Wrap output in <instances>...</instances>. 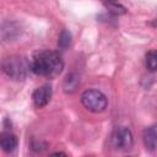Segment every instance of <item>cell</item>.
<instances>
[{
	"instance_id": "cell-9",
	"label": "cell",
	"mask_w": 157,
	"mask_h": 157,
	"mask_svg": "<svg viewBox=\"0 0 157 157\" xmlns=\"http://www.w3.org/2000/svg\"><path fill=\"white\" fill-rule=\"evenodd\" d=\"M146 66L150 71L157 70V50H151L146 54Z\"/></svg>"
},
{
	"instance_id": "cell-2",
	"label": "cell",
	"mask_w": 157,
	"mask_h": 157,
	"mask_svg": "<svg viewBox=\"0 0 157 157\" xmlns=\"http://www.w3.org/2000/svg\"><path fill=\"white\" fill-rule=\"evenodd\" d=\"M2 71L6 76L15 81H21L26 78L28 65L23 58L20 56H10L4 59L2 61Z\"/></svg>"
},
{
	"instance_id": "cell-1",
	"label": "cell",
	"mask_w": 157,
	"mask_h": 157,
	"mask_svg": "<svg viewBox=\"0 0 157 157\" xmlns=\"http://www.w3.org/2000/svg\"><path fill=\"white\" fill-rule=\"evenodd\" d=\"M64 69V61L56 52H42L37 54L32 63L31 70L39 76L48 78L56 77Z\"/></svg>"
},
{
	"instance_id": "cell-3",
	"label": "cell",
	"mask_w": 157,
	"mask_h": 157,
	"mask_svg": "<svg viewBox=\"0 0 157 157\" xmlns=\"http://www.w3.org/2000/svg\"><path fill=\"white\" fill-rule=\"evenodd\" d=\"M82 104L91 112L101 113L107 108L108 99L107 97L97 90H87L81 94Z\"/></svg>"
},
{
	"instance_id": "cell-7",
	"label": "cell",
	"mask_w": 157,
	"mask_h": 157,
	"mask_svg": "<svg viewBox=\"0 0 157 157\" xmlns=\"http://www.w3.org/2000/svg\"><path fill=\"white\" fill-rule=\"evenodd\" d=\"M0 146H1L2 151L10 153V152L15 151L17 147V137L13 134L4 132V134H1V137H0Z\"/></svg>"
},
{
	"instance_id": "cell-4",
	"label": "cell",
	"mask_w": 157,
	"mask_h": 157,
	"mask_svg": "<svg viewBox=\"0 0 157 157\" xmlns=\"http://www.w3.org/2000/svg\"><path fill=\"white\" fill-rule=\"evenodd\" d=\"M112 146L119 151H129L134 145V137L131 131L126 126L117 128L110 137Z\"/></svg>"
},
{
	"instance_id": "cell-5",
	"label": "cell",
	"mask_w": 157,
	"mask_h": 157,
	"mask_svg": "<svg viewBox=\"0 0 157 157\" xmlns=\"http://www.w3.org/2000/svg\"><path fill=\"white\" fill-rule=\"evenodd\" d=\"M50 98H52V87L50 86H47V85L38 87L33 92V94H32L33 103L38 108H42V107L47 105L49 103Z\"/></svg>"
},
{
	"instance_id": "cell-8",
	"label": "cell",
	"mask_w": 157,
	"mask_h": 157,
	"mask_svg": "<svg viewBox=\"0 0 157 157\" xmlns=\"http://www.w3.org/2000/svg\"><path fill=\"white\" fill-rule=\"evenodd\" d=\"M71 43V33L67 29H63L59 34V39H58V45L61 49H66Z\"/></svg>"
},
{
	"instance_id": "cell-6",
	"label": "cell",
	"mask_w": 157,
	"mask_h": 157,
	"mask_svg": "<svg viewBox=\"0 0 157 157\" xmlns=\"http://www.w3.org/2000/svg\"><path fill=\"white\" fill-rule=\"evenodd\" d=\"M142 140H144V145H145L146 150L156 151L157 150V125L145 129Z\"/></svg>"
}]
</instances>
